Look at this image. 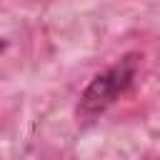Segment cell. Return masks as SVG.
I'll return each mask as SVG.
<instances>
[{"label":"cell","instance_id":"1","mask_svg":"<svg viewBox=\"0 0 160 160\" xmlns=\"http://www.w3.org/2000/svg\"><path fill=\"white\" fill-rule=\"evenodd\" d=\"M140 55L138 52H125L120 60H115L110 68H105L102 72H98L88 88L80 92L78 100V120L82 122H92L95 118H100L105 110H110L138 80V70H140Z\"/></svg>","mask_w":160,"mask_h":160},{"label":"cell","instance_id":"2","mask_svg":"<svg viewBox=\"0 0 160 160\" xmlns=\"http://www.w3.org/2000/svg\"><path fill=\"white\" fill-rule=\"evenodd\" d=\"M5 50H8V40H2V38H0V55H2Z\"/></svg>","mask_w":160,"mask_h":160}]
</instances>
